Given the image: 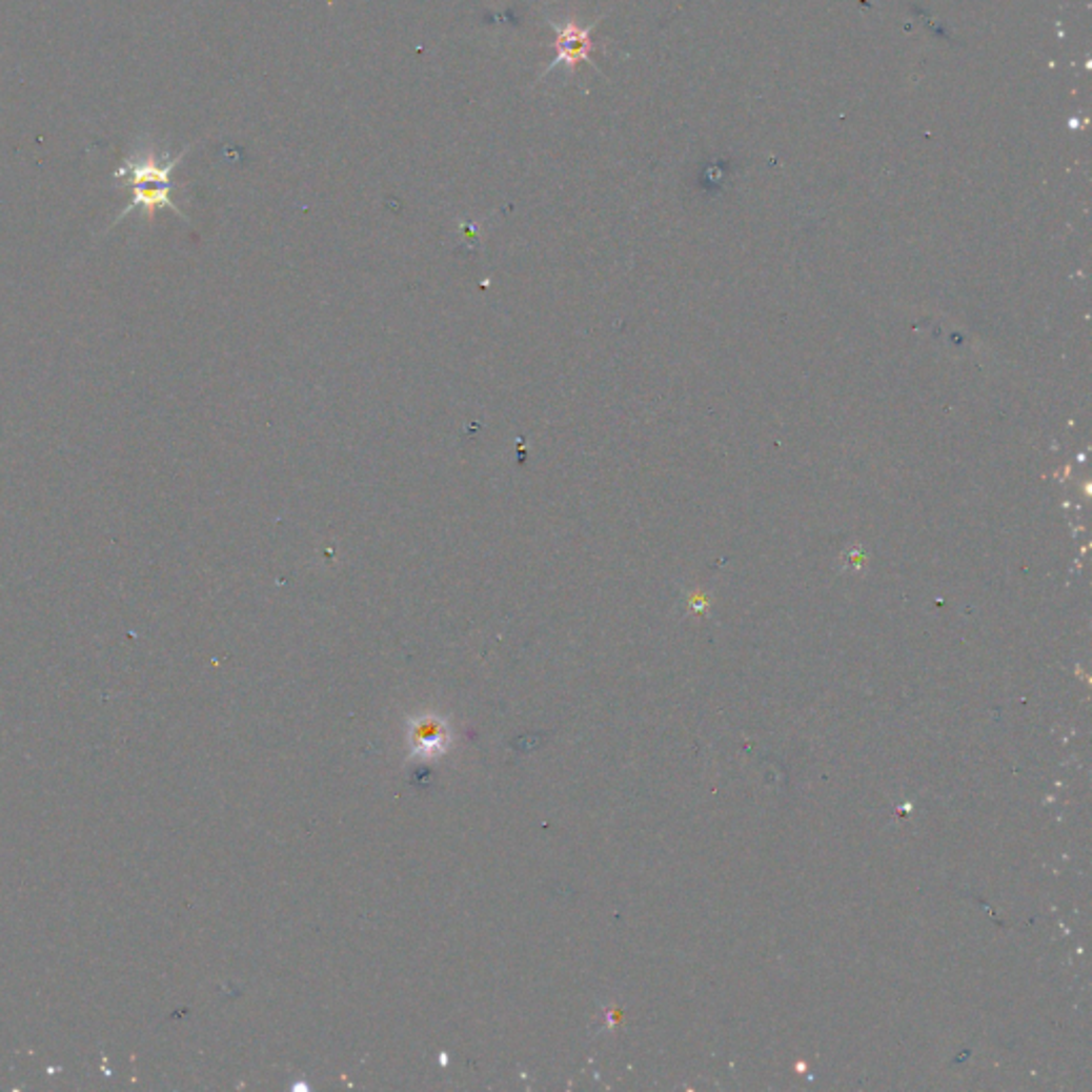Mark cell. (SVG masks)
I'll use <instances>...</instances> for the list:
<instances>
[{"mask_svg": "<svg viewBox=\"0 0 1092 1092\" xmlns=\"http://www.w3.org/2000/svg\"><path fill=\"white\" fill-rule=\"evenodd\" d=\"M546 22H549V26L555 33V43H553L555 58L551 60L549 66L544 68L542 77L549 75L551 70H555V66H568V70H577V66L581 62H589L595 68V62L591 60V52L595 49L591 33H593V28L598 26L600 20L589 24V26H585V28H581L574 20L558 22L553 18H546Z\"/></svg>", "mask_w": 1092, "mask_h": 1092, "instance_id": "cell-2", "label": "cell"}, {"mask_svg": "<svg viewBox=\"0 0 1092 1092\" xmlns=\"http://www.w3.org/2000/svg\"><path fill=\"white\" fill-rule=\"evenodd\" d=\"M186 151L188 147H184L176 156H169L149 149L133 156V159H124L122 165L114 171V178L128 186L130 201L122 209V214H118L114 224L124 220L135 209H139L147 218H151L159 209H171L178 216L186 218L174 201V171L182 163Z\"/></svg>", "mask_w": 1092, "mask_h": 1092, "instance_id": "cell-1", "label": "cell"}, {"mask_svg": "<svg viewBox=\"0 0 1092 1092\" xmlns=\"http://www.w3.org/2000/svg\"><path fill=\"white\" fill-rule=\"evenodd\" d=\"M412 739H414V749L419 753L436 755V753H442L446 749V730L436 720L421 722L414 728Z\"/></svg>", "mask_w": 1092, "mask_h": 1092, "instance_id": "cell-3", "label": "cell"}]
</instances>
